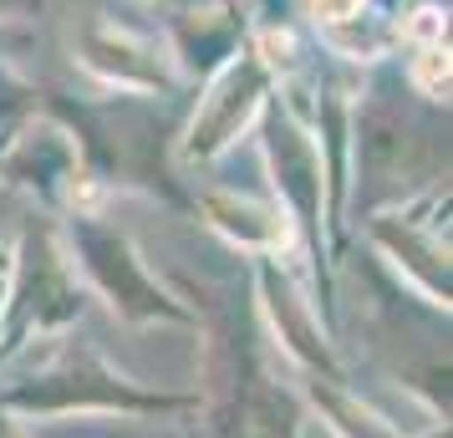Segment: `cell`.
Returning a JSON list of instances; mask_svg holds the SVG:
<instances>
[{"label": "cell", "instance_id": "1", "mask_svg": "<svg viewBox=\"0 0 453 438\" xmlns=\"http://www.w3.org/2000/svg\"><path fill=\"white\" fill-rule=\"evenodd\" d=\"M209 306V434L214 438H301V408L270 373L245 296L219 291Z\"/></svg>", "mask_w": 453, "mask_h": 438}, {"label": "cell", "instance_id": "2", "mask_svg": "<svg viewBox=\"0 0 453 438\" xmlns=\"http://www.w3.org/2000/svg\"><path fill=\"white\" fill-rule=\"evenodd\" d=\"M51 112L77 133V168L103 188H153L173 204H188L168 173V112L148 92H107V97H51Z\"/></svg>", "mask_w": 453, "mask_h": 438}, {"label": "cell", "instance_id": "3", "mask_svg": "<svg viewBox=\"0 0 453 438\" xmlns=\"http://www.w3.org/2000/svg\"><path fill=\"white\" fill-rule=\"evenodd\" d=\"M449 112L423 92H397L377 77L357 123V179L367 194H408L412 184H438L449 173Z\"/></svg>", "mask_w": 453, "mask_h": 438}, {"label": "cell", "instance_id": "4", "mask_svg": "<svg viewBox=\"0 0 453 438\" xmlns=\"http://www.w3.org/2000/svg\"><path fill=\"white\" fill-rule=\"evenodd\" d=\"M173 413V408H199L194 393H148L133 377H118L103 362V352L87 336H62V347L42 367L11 388H0V413Z\"/></svg>", "mask_w": 453, "mask_h": 438}, {"label": "cell", "instance_id": "5", "mask_svg": "<svg viewBox=\"0 0 453 438\" xmlns=\"http://www.w3.org/2000/svg\"><path fill=\"white\" fill-rule=\"evenodd\" d=\"M66 234H72V255H77L82 275L97 286V296L112 306V316H123V321H133V327H148V321L199 327V311H188L184 301H173V296L143 271V260H138V250L127 245V234L112 230L103 214L72 209Z\"/></svg>", "mask_w": 453, "mask_h": 438}, {"label": "cell", "instance_id": "6", "mask_svg": "<svg viewBox=\"0 0 453 438\" xmlns=\"http://www.w3.org/2000/svg\"><path fill=\"white\" fill-rule=\"evenodd\" d=\"M16 291H11V327H5V352H16L31 332H57L82 316V286L72 275V260L57 245L51 225H26L21 255H16Z\"/></svg>", "mask_w": 453, "mask_h": 438}, {"label": "cell", "instance_id": "7", "mask_svg": "<svg viewBox=\"0 0 453 438\" xmlns=\"http://www.w3.org/2000/svg\"><path fill=\"white\" fill-rule=\"evenodd\" d=\"M275 72L270 62L255 51V42H240L234 57L225 66H214V82L209 92L199 97V112L188 123V138H184V153L188 158H214L219 148L234 143V133L250 123V112L265 103Z\"/></svg>", "mask_w": 453, "mask_h": 438}, {"label": "cell", "instance_id": "8", "mask_svg": "<svg viewBox=\"0 0 453 438\" xmlns=\"http://www.w3.org/2000/svg\"><path fill=\"white\" fill-rule=\"evenodd\" d=\"M260 143H265L280 214H290V230H306L321 245V148L296 123V112L280 107V97H265L260 118Z\"/></svg>", "mask_w": 453, "mask_h": 438}, {"label": "cell", "instance_id": "9", "mask_svg": "<svg viewBox=\"0 0 453 438\" xmlns=\"http://www.w3.org/2000/svg\"><path fill=\"white\" fill-rule=\"evenodd\" d=\"M77 51H82L87 72H97L103 82H112V92H148V97H158V92L173 87V66H168L164 46L138 36L123 21L92 16L77 31Z\"/></svg>", "mask_w": 453, "mask_h": 438}, {"label": "cell", "instance_id": "10", "mask_svg": "<svg viewBox=\"0 0 453 438\" xmlns=\"http://www.w3.org/2000/svg\"><path fill=\"white\" fill-rule=\"evenodd\" d=\"M372 240L377 245H388L397 255V265H408V275L423 280V291L433 301H443L449 306V245H438V234H418V219L408 214H388V219H377L372 225Z\"/></svg>", "mask_w": 453, "mask_h": 438}, {"label": "cell", "instance_id": "11", "mask_svg": "<svg viewBox=\"0 0 453 438\" xmlns=\"http://www.w3.org/2000/svg\"><path fill=\"white\" fill-rule=\"evenodd\" d=\"M311 16H316V26H326L331 36H342L351 21H362V5L367 0H306Z\"/></svg>", "mask_w": 453, "mask_h": 438}, {"label": "cell", "instance_id": "12", "mask_svg": "<svg viewBox=\"0 0 453 438\" xmlns=\"http://www.w3.org/2000/svg\"><path fill=\"white\" fill-rule=\"evenodd\" d=\"M0 438H21L16 434V423H11V413H0Z\"/></svg>", "mask_w": 453, "mask_h": 438}, {"label": "cell", "instance_id": "13", "mask_svg": "<svg viewBox=\"0 0 453 438\" xmlns=\"http://www.w3.org/2000/svg\"><path fill=\"white\" fill-rule=\"evenodd\" d=\"M36 0H0V11H31Z\"/></svg>", "mask_w": 453, "mask_h": 438}, {"label": "cell", "instance_id": "14", "mask_svg": "<svg viewBox=\"0 0 453 438\" xmlns=\"http://www.w3.org/2000/svg\"><path fill=\"white\" fill-rule=\"evenodd\" d=\"M428 438H449V428H433V434Z\"/></svg>", "mask_w": 453, "mask_h": 438}, {"label": "cell", "instance_id": "15", "mask_svg": "<svg viewBox=\"0 0 453 438\" xmlns=\"http://www.w3.org/2000/svg\"><path fill=\"white\" fill-rule=\"evenodd\" d=\"M0 301H5V296H0Z\"/></svg>", "mask_w": 453, "mask_h": 438}]
</instances>
